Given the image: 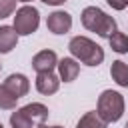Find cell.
Masks as SVG:
<instances>
[{
    "label": "cell",
    "instance_id": "obj_1",
    "mask_svg": "<svg viewBox=\"0 0 128 128\" xmlns=\"http://www.w3.org/2000/svg\"><path fill=\"white\" fill-rule=\"evenodd\" d=\"M68 50L76 62H82L86 66H98L104 60V50L94 40L86 36H74L68 42Z\"/></svg>",
    "mask_w": 128,
    "mask_h": 128
},
{
    "label": "cell",
    "instance_id": "obj_2",
    "mask_svg": "<svg viewBox=\"0 0 128 128\" xmlns=\"http://www.w3.org/2000/svg\"><path fill=\"white\" fill-rule=\"evenodd\" d=\"M80 18H82V26L90 32H96L100 38H110L116 32V20L98 6H86Z\"/></svg>",
    "mask_w": 128,
    "mask_h": 128
},
{
    "label": "cell",
    "instance_id": "obj_3",
    "mask_svg": "<svg viewBox=\"0 0 128 128\" xmlns=\"http://www.w3.org/2000/svg\"><path fill=\"white\" fill-rule=\"evenodd\" d=\"M48 108L40 102H30L16 112L10 114V126L12 128H38L48 118Z\"/></svg>",
    "mask_w": 128,
    "mask_h": 128
},
{
    "label": "cell",
    "instance_id": "obj_4",
    "mask_svg": "<svg viewBox=\"0 0 128 128\" xmlns=\"http://www.w3.org/2000/svg\"><path fill=\"white\" fill-rule=\"evenodd\" d=\"M96 114L106 122H118L124 114V96L116 90H104L98 96V104H96Z\"/></svg>",
    "mask_w": 128,
    "mask_h": 128
},
{
    "label": "cell",
    "instance_id": "obj_5",
    "mask_svg": "<svg viewBox=\"0 0 128 128\" xmlns=\"http://www.w3.org/2000/svg\"><path fill=\"white\" fill-rule=\"evenodd\" d=\"M38 24H40V12H38V8L30 6V4H24L22 8L16 10L12 28L16 30L18 36H30V34H34L38 30Z\"/></svg>",
    "mask_w": 128,
    "mask_h": 128
},
{
    "label": "cell",
    "instance_id": "obj_6",
    "mask_svg": "<svg viewBox=\"0 0 128 128\" xmlns=\"http://www.w3.org/2000/svg\"><path fill=\"white\" fill-rule=\"evenodd\" d=\"M46 28L52 34H66L72 28V16L64 10H54L46 18Z\"/></svg>",
    "mask_w": 128,
    "mask_h": 128
},
{
    "label": "cell",
    "instance_id": "obj_7",
    "mask_svg": "<svg viewBox=\"0 0 128 128\" xmlns=\"http://www.w3.org/2000/svg\"><path fill=\"white\" fill-rule=\"evenodd\" d=\"M58 66V56L54 50H40L34 58H32V68L40 74V72H52Z\"/></svg>",
    "mask_w": 128,
    "mask_h": 128
},
{
    "label": "cell",
    "instance_id": "obj_8",
    "mask_svg": "<svg viewBox=\"0 0 128 128\" xmlns=\"http://www.w3.org/2000/svg\"><path fill=\"white\" fill-rule=\"evenodd\" d=\"M60 88V78L54 74V72H40L36 74V90L44 96H50V94H56Z\"/></svg>",
    "mask_w": 128,
    "mask_h": 128
},
{
    "label": "cell",
    "instance_id": "obj_9",
    "mask_svg": "<svg viewBox=\"0 0 128 128\" xmlns=\"http://www.w3.org/2000/svg\"><path fill=\"white\" fill-rule=\"evenodd\" d=\"M4 86L8 88V92L16 98H22L28 94L30 90V80L24 76V74H10L6 80H4Z\"/></svg>",
    "mask_w": 128,
    "mask_h": 128
},
{
    "label": "cell",
    "instance_id": "obj_10",
    "mask_svg": "<svg viewBox=\"0 0 128 128\" xmlns=\"http://www.w3.org/2000/svg\"><path fill=\"white\" fill-rule=\"evenodd\" d=\"M56 68H58V78L64 80V82H72L80 74V64L74 58H62V60H58Z\"/></svg>",
    "mask_w": 128,
    "mask_h": 128
},
{
    "label": "cell",
    "instance_id": "obj_11",
    "mask_svg": "<svg viewBox=\"0 0 128 128\" xmlns=\"http://www.w3.org/2000/svg\"><path fill=\"white\" fill-rule=\"evenodd\" d=\"M18 34L12 26H0V54H8L16 48Z\"/></svg>",
    "mask_w": 128,
    "mask_h": 128
},
{
    "label": "cell",
    "instance_id": "obj_12",
    "mask_svg": "<svg viewBox=\"0 0 128 128\" xmlns=\"http://www.w3.org/2000/svg\"><path fill=\"white\" fill-rule=\"evenodd\" d=\"M110 76L112 80L122 86V88H128V64L124 60H114L112 66H110Z\"/></svg>",
    "mask_w": 128,
    "mask_h": 128
},
{
    "label": "cell",
    "instance_id": "obj_13",
    "mask_svg": "<svg viewBox=\"0 0 128 128\" xmlns=\"http://www.w3.org/2000/svg\"><path fill=\"white\" fill-rule=\"evenodd\" d=\"M76 128H108V124L96 114V110H92V112H86L80 116Z\"/></svg>",
    "mask_w": 128,
    "mask_h": 128
},
{
    "label": "cell",
    "instance_id": "obj_14",
    "mask_svg": "<svg viewBox=\"0 0 128 128\" xmlns=\"http://www.w3.org/2000/svg\"><path fill=\"white\" fill-rule=\"evenodd\" d=\"M108 42H110V48L114 50V52H118V54H126L128 52V36L124 34V32H114L110 38H108Z\"/></svg>",
    "mask_w": 128,
    "mask_h": 128
},
{
    "label": "cell",
    "instance_id": "obj_15",
    "mask_svg": "<svg viewBox=\"0 0 128 128\" xmlns=\"http://www.w3.org/2000/svg\"><path fill=\"white\" fill-rule=\"evenodd\" d=\"M16 102H18V98L12 96L4 84H0V108L2 110H14L16 108Z\"/></svg>",
    "mask_w": 128,
    "mask_h": 128
},
{
    "label": "cell",
    "instance_id": "obj_16",
    "mask_svg": "<svg viewBox=\"0 0 128 128\" xmlns=\"http://www.w3.org/2000/svg\"><path fill=\"white\" fill-rule=\"evenodd\" d=\"M16 10V0H0V20L12 16Z\"/></svg>",
    "mask_w": 128,
    "mask_h": 128
},
{
    "label": "cell",
    "instance_id": "obj_17",
    "mask_svg": "<svg viewBox=\"0 0 128 128\" xmlns=\"http://www.w3.org/2000/svg\"><path fill=\"white\" fill-rule=\"evenodd\" d=\"M108 2V6H112L114 10H124V8H128V0H106Z\"/></svg>",
    "mask_w": 128,
    "mask_h": 128
},
{
    "label": "cell",
    "instance_id": "obj_18",
    "mask_svg": "<svg viewBox=\"0 0 128 128\" xmlns=\"http://www.w3.org/2000/svg\"><path fill=\"white\" fill-rule=\"evenodd\" d=\"M44 4H48V6H60V4H64L66 0H42Z\"/></svg>",
    "mask_w": 128,
    "mask_h": 128
},
{
    "label": "cell",
    "instance_id": "obj_19",
    "mask_svg": "<svg viewBox=\"0 0 128 128\" xmlns=\"http://www.w3.org/2000/svg\"><path fill=\"white\" fill-rule=\"evenodd\" d=\"M16 2H24V4H28V2H32V0H16Z\"/></svg>",
    "mask_w": 128,
    "mask_h": 128
},
{
    "label": "cell",
    "instance_id": "obj_20",
    "mask_svg": "<svg viewBox=\"0 0 128 128\" xmlns=\"http://www.w3.org/2000/svg\"><path fill=\"white\" fill-rule=\"evenodd\" d=\"M38 128H52V126H46V124H40Z\"/></svg>",
    "mask_w": 128,
    "mask_h": 128
},
{
    "label": "cell",
    "instance_id": "obj_21",
    "mask_svg": "<svg viewBox=\"0 0 128 128\" xmlns=\"http://www.w3.org/2000/svg\"><path fill=\"white\" fill-rule=\"evenodd\" d=\"M52 128H62V126H52Z\"/></svg>",
    "mask_w": 128,
    "mask_h": 128
},
{
    "label": "cell",
    "instance_id": "obj_22",
    "mask_svg": "<svg viewBox=\"0 0 128 128\" xmlns=\"http://www.w3.org/2000/svg\"><path fill=\"white\" fill-rule=\"evenodd\" d=\"M124 128H128V122H126V124H124Z\"/></svg>",
    "mask_w": 128,
    "mask_h": 128
},
{
    "label": "cell",
    "instance_id": "obj_23",
    "mask_svg": "<svg viewBox=\"0 0 128 128\" xmlns=\"http://www.w3.org/2000/svg\"><path fill=\"white\" fill-rule=\"evenodd\" d=\"M0 70H2V64H0Z\"/></svg>",
    "mask_w": 128,
    "mask_h": 128
},
{
    "label": "cell",
    "instance_id": "obj_24",
    "mask_svg": "<svg viewBox=\"0 0 128 128\" xmlns=\"http://www.w3.org/2000/svg\"><path fill=\"white\" fill-rule=\"evenodd\" d=\"M0 128H4V126H2V124H0Z\"/></svg>",
    "mask_w": 128,
    "mask_h": 128
}]
</instances>
